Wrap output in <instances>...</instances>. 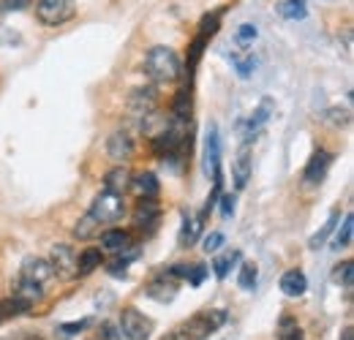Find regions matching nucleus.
<instances>
[{"label": "nucleus", "instance_id": "f257e3e1", "mask_svg": "<svg viewBox=\"0 0 354 340\" xmlns=\"http://www.w3.org/2000/svg\"><path fill=\"white\" fill-rule=\"evenodd\" d=\"M180 57L175 49L169 46H153L145 57V74L156 82V85H169L180 77Z\"/></svg>", "mask_w": 354, "mask_h": 340}, {"label": "nucleus", "instance_id": "f03ea898", "mask_svg": "<svg viewBox=\"0 0 354 340\" xmlns=\"http://www.w3.org/2000/svg\"><path fill=\"white\" fill-rule=\"evenodd\" d=\"M226 319H229V313L221 310V308H210V310H199V313H194L185 324H183V335L185 340H205L210 338L213 332H218L223 324H226Z\"/></svg>", "mask_w": 354, "mask_h": 340}, {"label": "nucleus", "instance_id": "7ed1b4c3", "mask_svg": "<svg viewBox=\"0 0 354 340\" xmlns=\"http://www.w3.org/2000/svg\"><path fill=\"white\" fill-rule=\"evenodd\" d=\"M90 215H93L98 223H118V220H123V215H126V202H123V196H118V193L101 191V193L95 196L93 207H90Z\"/></svg>", "mask_w": 354, "mask_h": 340}, {"label": "nucleus", "instance_id": "20e7f679", "mask_svg": "<svg viewBox=\"0 0 354 340\" xmlns=\"http://www.w3.org/2000/svg\"><path fill=\"white\" fill-rule=\"evenodd\" d=\"M74 14H77L74 0H39L36 3V17L49 28H57V25L68 22Z\"/></svg>", "mask_w": 354, "mask_h": 340}, {"label": "nucleus", "instance_id": "39448f33", "mask_svg": "<svg viewBox=\"0 0 354 340\" xmlns=\"http://www.w3.org/2000/svg\"><path fill=\"white\" fill-rule=\"evenodd\" d=\"M153 332V321L136 310V308H126L120 313V335L126 340H147Z\"/></svg>", "mask_w": 354, "mask_h": 340}, {"label": "nucleus", "instance_id": "423d86ee", "mask_svg": "<svg viewBox=\"0 0 354 340\" xmlns=\"http://www.w3.org/2000/svg\"><path fill=\"white\" fill-rule=\"evenodd\" d=\"M158 109V93L156 87H136L129 98V115L133 120H145L147 115H153Z\"/></svg>", "mask_w": 354, "mask_h": 340}, {"label": "nucleus", "instance_id": "0eeeda50", "mask_svg": "<svg viewBox=\"0 0 354 340\" xmlns=\"http://www.w3.org/2000/svg\"><path fill=\"white\" fill-rule=\"evenodd\" d=\"M55 270L49 264V258H25L22 270H19V281H30L36 286H46L52 281Z\"/></svg>", "mask_w": 354, "mask_h": 340}, {"label": "nucleus", "instance_id": "6e6552de", "mask_svg": "<svg viewBox=\"0 0 354 340\" xmlns=\"http://www.w3.org/2000/svg\"><path fill=\"white\" fill-rule=\"evenodd\" d=\"M221 136H218V128L210 126L207 131V142H205V171L213 174L216 182H221Z\"/></svg>", "mask_w": 354, "mask_h": 340}, {"label": "nucleus", "instance_id": "1a4fd4ad", "mask_svg": "<svg viewBox=\"0 0 354 340\" xmlns=\"http://www.w3.org/2000/svg\"><path fill=\"white\" fill-rule=\"evenodd\" d=\"M49 264L60 278H77V254L68 245H55L49 254Z\"/></svg>", "mask_w": 354, "mask_h": 340}, {"label": "nucleus", "instance_id": "9d476101", "mask_svg": "<svg viewBox=\"0 0 354 340\" xmlns=\"http://www.w3.org/2000/svg\"><path fill=\"white\" fill-rule=\"evenodd\" d=\"M133 139L129 131H115L112 136H109V142H106V155L112 158V161H118V164H126V161H131L133 158Z\"/></svg>", "mask_w": 354, "mask_h": 340}, {"label": "nucleus", "instance_id": "9b49d317", "mask_svg": "<svg viewBox=\"0 0 354 340\" xmlns=\"http://www.w3.org/2000/svg\"><path fill=\"white\" fill-rule=\"evenodd\" d=\"M104 191L109 193H118V196H126L131 191V171L126 167H115L112 171H106L104 177Z\"/></svg>", "mask_w": 354, "mask_h": 340}, {"label": "nucleus", "instance_id": "f8f14e48", "mask_svg": "<svg viewBox=\"0 0 354 340\" xmlns=\"http://www.w3.org/2000/svg\"><path fill=\"white\" fill-rule=\"evenodd\" d=\"M330 164H333V155H330L327 150H316V153L310 155L308 167H306V182H310V185L322 182L327 169H330Z\"/></svg>", "mask_w": 354, "mask_h": 340}, {"label": "nucleus", "instance_id": "ddd939ff", "mask_svg": "<svg viewBox=\"0 0 354 340\" xmlns=\"http://www.w3.org/2000/svg\"><path fill=\"white\" fill-rule=\"evenodd\" d=\"M278 286H281V292L286 297H303L306 289H308V278H306L303 270H289V272L281 275V283Z\"/></svg>", "mask_w": 354, "mask_h": 340}, {"label": "nucleus", "instance_id": "4468645a", "mask_svg": "<svg viewBox=\"0 0 354 340\" xmlns=\"http://www.w3.org/2000/svg\"><path fill=\"white\" fill-rule=\"evenodd\" d=\"M131 188L136 191V196H139V199H156V196H158V191H161L158 177H156L153 171H142V174L131 177Z\"/></svg>", "mask_w": 354, "mask_h": 340}, {"label": "nucleus", "instance_id": "2eb2a0df", "mask_svg": "<svg viewBox=\"0 0 354 340\" xmlns=\"http://www.w3.org/2000/svg\"><path fill=\"white\" fill-rule=\"evenodd\" d=\"M101 248L104 251H112V254L129 251L131 248V234L123 232V229H109V232L101 234Z\"/></svg>", "mask_w": 354, "mask_h": 340}, {"label": "nucleus", "instance_id": "dca6fc26", "mask_svg": "<svg viewBox=\"0 0 354 340\" xmlns=\"http://www.w3.org/2000/svg\"><path fill=\"white\" fill-rule=\"evenodd\" d=\"M232 177H234V185L243 191L248 185V177H251V155H248V147L240 150L237 161L232 164Z\"/></svg>", "mask_w": 354, "mask_h": 340}, {"label": "nucleus", "instance_id": "f3484780", "mask_svg": "<svg viewBox=\"0 0 354 340\" xmlns=\"http://www.w3.org/2000/svg\"><path fill=\"white\" fill-rule=\"evenodd\" d=\"M147 294L153 299H158V302H169V299H175L177 294V286H175V281H172V275L167 278H156L150 286H147Z\"/></svg>", "mask_w": 354, "mask_h": 340}, {"label": "nucleus", "instance_id": "a211bd4d", "mask_svg": "<svg viewBox=\"0 0 354 340\" xmlns=\"http://www.w3.org/2000/svg\"><path fill=\"white\" fill-rule=\"evenodd\" d=\"M199 234H202V215H185V223H183V232H180V245L183 248L194 245Z\"/></svg>", "mask_w": 354, "mask_h": 340}, {"label": "nucleus", "instance_id": "6ab92c4d", "mask_svg": "<svg viewBox=\"0 0 354 340\" xmlns=\"http://www.w3.org/2000/svg\"><path fill=\"white\" fill-rule=\"evenodd\" d=\"M104 264V258H101V251L98 248H85L82 254L77 256V272L80 275H88L93 270H98Z\"/></svg>", "mask_w": 354, "mask_h": 340}, {"label": "nucleus", "instance_id": "aec40b11", "mask_svg": "<svg viewBox=\"0 0 354 340\" xmlns=\"http://www.w3.org/2000/svg\"><path fill=\"white\" fill-rule=\"evenodd\" d=\"M275 335H278V340H303V327L297 324V319L283 316V319L278 321Z\"/></svg>", "mask_w": 354, "mask_h": 340}, {"label": "nucleus", "instance_id": "412c9836", "mask_svg": "<svg viewBox=\"0 0 354 340\" xmlns=\"http://www.w3.org/2000/svg\"><path fill=\"white\" fill-rule=\"evenodd\" d=\"M156 220H158V205H156V199H139L136 223L139 226H147V223H156Z\"/></svg>", "mask_w": 354, "mask_h": 340}, {"label": "nucleus", "instance_id": "4be33fe9", "mask_svg": "<svg viewBox=\"0 0 354 340\" xmlns=\"http://www.w3.org/2000/svg\"><path fill=\"white\" fill-rule=\"evenodd\" d=\"M352 234H354V218H352V213H349L346 218H344V223H341L335 240H333V248H335V251L349 248V245H352Z\"/></svg>", "mask_w": 354, "mask_h": 340}, {"label": "nucleus", "instance_id": "5701e85b", "mask_svg": "<svg viewBox=\"0 0 354 340\" xmlns=\"http://www.w3.org/2000/svg\"><path fill=\"white\" fill-rule=\"evenodd\" d=\"M270 109H272V101H270V98H265V101H262V106L257 109V115H254V117H251V123H248V139H254V136H257V131L267 123Z\"/></svg>", "mask_w": 354, "mask_h": 340}, {"label": "nucleus", "instance_id": "b1692460", "mask_svg": "<svg viewBox=\"0 0 354 340\" xmlns=\"http://www.w3.org/2000/svg\"><path fill=\"white\" fill-rule=\"evenodd\" d=\"M257 278H259V270H257V264L254 261H245L243 267H240V275H237V283L245 289V292H251L254 286H257Z\"/></svg>", "mask_w": 354, "mask_h": 340}, {"label": "nucleus", "instance_id": "393cba45", "mask_svg": "<svg viewBox=\"0 0 354 340\" xmlns=\"http://www.w3.org/2000/svg\"><path fill=\"white\" fill-rule=\"evenodd\" d=\"M17 297L28 299V302L33 305V302H39V299L44 297V286H36V283H30V281H19V283H17Z\"/></svg>", "mask_w": 354, "mask_h": 340}, {"label": "nucleus", "instance_id": "a878e982", "mask_svg": "<svg viewBox=\"0 0 354 340\" xmlns=\"http://www.w3.org/2000/svg\"><path fill=\"white\" fill-rule=\"evenodd\" d=\"M98 226H101V223L88 213L85 218H80V223L74 226V237H80V240H90V237L98 232Z\"/></svg>", "mask_w": 354, "mask_h": 340}, {"label": "nucleus", "instance_id": "bb28decb", "mask_svg": "<svg viewBox=\"0 0 354 340\" xmlns=\"http://www.w3.org/2000/svg\"><path fill=\"white\" fill-rule=\"evenodd\" d=\"M28 310H30V302L22 297L6 299V302L0 305V316H22V313H28Z\"/></svg>", "mask_w": 354, "mask_h": 340}, {"label": "nucleus", "instance_id": "cd10ccee", "mask_svg": "<svg viewBox=\"0 0 354 340\" xmlns=\"http://www.w3.org/2000/svg\"><path fill=\"white\" fill-rule=\"evenodd\" d=\"M308 11H306V0H286L281 3V17L286 19H303Z\"/></svg>", "mask_w": 354, "mask_h": 340}, {"label": "nucleus", "instance_id": "c85d7f7f", "mask_svg": "<svg viewBox=\"0 0 354 340\" xmlns=\"http://www.w3.org/2000/svg\"><path fill=\"white\" fill-rule=\"evenodd\" d=\"M335 223H338V213H333V215H330V220H327V223L322 226V232H316V234L310 237V248H313V251L324 245V240H327V237L333 234V229H335Z\"/></svg>", "mask_w": 354, "mask_h": 340}, {"label": "nucleus", "instance_id": "c756f323", "mask_svg": "<svg viewBox=\"0 0 354 340\" xmlns=\"http://www.w3.org/2000/svg\"><path fill=\"white\" fill-rule=\"evenodd\" d=\"M237 251H226V254H221L216 261H213V270H216V278H226V272H229V267H232V261L237 258Z\"/></svg>", "mask_w": 354, "mask_h": 340}, {"label": "nucleus", "instance_id": "7c9ffc66", "mask_svg": "<svg viewBox=\"0 0 354 340\" xmlns=\"http://www.w3.org/2000/svg\"><path fill=\"white\" fill-rule=\"evenodd\" d=\"M338 281H341V286L349 292L354 283V261H344V267L338 270Z\"/></svg>", "mask_w": 354, "mask_h": 340}, {"label": "nucleus", "instance_id": "2f4dec72", "mask_svg": "<svg viewBox=\"0 0 354 340\" xmlns=\"http://www.w3.org/2000/svg\"><path fill=\"white\" fill-rule=\"evenodd\" d=\"M218 19H221V14H213V17H205V19H202V28H199V36H202V39H207V36H213V33L218 30Z\"/></svg>", "mask_w": 354, "mask_h": 340}, {"label": "nucleus", "instance_id": "473e14b6", "mask_svg": "<svg viewBox=\"0 0 354 340\" xmlns=\"http://www.w3.org/2000/svg\"><path fill=\"white\" fill-rule=\"evenodd\" d=\"M205 275H207V270H205L202 264H188L185 278H188V283H191V286H199V283L205 281Z\"/></svg>", "mask_w": 354, "mask_h": 340}, {"label": "nucleus", "instance_id": "72a5a7b5", "mask_svg": "<svg viewBox=\"0 0 354 340\" xmlns=\"http://www.w3.org/2000/svg\"><path fill=\"white\" fill-rule=\"evenodd\" d=\"M85 327H90V319H82V321H71V324H60V335H66V338H71V335H77V332H82Z\"/></svg>", "mask_w": 354, "mask_h": 340}, {"label": "nucleus", "instance_id": "f704fd0d", "mask_svg": "<svg viewBox=\"0 0 354 340\" xmlns=\"http://www.w3.org/2000/svg\"><path fill=\"white\" fill-rule=\"evenodd\" d=\"M221 245H223V234H221V232H213V234H207V237H205V243H202V248H205L207 254H216Z\"/></svg>", "mask_w": 354, "mask_h": 340}, {"label": "nucleus", "instance_id": "c9c22d12", "mask_svg": "<svg viewBox=\"0 0 354 340\" xmlns=\"http://www.w3.org/2000/svg\"><path fill=\"white\" fill-rule=\"evenodd\" d=\"M221 215L223 218H232V215H234V196H232V193L221 196Z\"/></svg>", "mask_w": 354, "mask_h": 340}, {"label": "nucleus", "instance_id": "e433bc0d", "mask_svg": "<svg viewBox=\"0 0 354 340\" xmlns=\"http://www.w3.org/2000/svg\"><path fill=\"white\" fill-rule=\"evenodd\" d=\"M28 3L30 0H3V8L6 11H22V8H28Z\"/></svg>", "mask_w": 354, "mask_h": 340}, {"label": "nucleus", "instance_id": "4c0bfd02", "mask_svg": "<svg viewBox=\"0 0 354 340\" xmlns=\"http://www.w3.org/2000/svg\"><path fill=\"white\" fill-rule=\"evenodd\" d=\"M237 36H240V41H251V39H257V28L254 25H243Z\"/></svg>", "mask_w": 354, "mask_h": 340}, {"label": "nucleus", "instance_id": "58836bf2", "mask_svg": "<svg viewBox=\"0 0 354 340\" xmlns=\"http://www.w3.org/2000/svg\"><path fill=\"white\" fill-rule=\"evenodd\" d=\"M341 340H354V330H352V327H344V332H341Z\"/></svg>", "mask_w": 354, "mask_h": 340}]
</instances>
